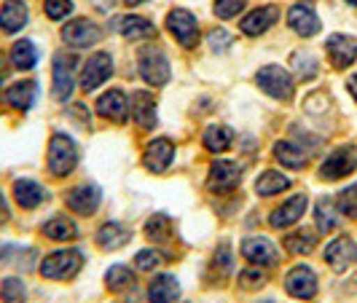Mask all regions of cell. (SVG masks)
<instances>
[{
	"label": "cell",
	"mask_w": 357,
	"mask_h": 303,
	"mask_svg": "<svg viewBox=\"0 0 357 303\" xmlns=\"http://www.w3.org/2000/svg\"><path fill=\"white\" fill-rule=\"evenodd\" d=\"M161 261H164V255L159 250H140L137 258H135V266L140 268V271H153Z\"/></svg>",
	"instance_id": "obj_45"
},
{
	"label": "cell",
	"mask_w": 357,
	"mask_h": 303,
	"mask_svg": "<svg viewBox=\"0 0 357 303\" xmlns=\"http://www.w3.org/2000/svg\"><path fill=\"white\" fill-rule=\"evenodd\" d=\"M132 116L140 129H151L156 124V100L148 91H135L132 94Z\"/></svg>",
	"instance_id": "obj_25"
},
{
	"label": "cell",
	"mask_w": 357,
	"mask_h": 303,
	"mask_svg": "<svg viewBox=\"0 0 357 303\" xmlns=\"http://www.w3.org/2000/svg\"><path fill=\"white\" fill-rule=\"evenodd\" d=\"M73 70H75V59L70 54H54V68H52V78H54V100L56 102H68L73 94Z\"/></svg>",
	"instance_id": "obj_8"
},
{
	"label": "cell",
	"mask_w": 357,
	"mask_h": 303,
	"mask_svg": "<svg viewBox=\"0 0 357 303\" xmlns=\"http://www.w3.org/2000/svg\"><path fill=\"white\" fill-rule=\"evenodd\" d=\"M210 268H213L215 274H220L223 279L231 274L234 258H231V247H229V244H220V247L213 252V263H210Z\"/></svg>",
	"instance_id": "obj_39"
},
{
	"label": "cell",
	"mask_w": 357,
	"mask_h": 303,
	"mask_svg": "<svg viewBox=\"0 0 357 303\" xmlns=\"http://www.w3.org/2000/svg\"><path fill=\"white\" fill-rule=\"evenodd\" d=\"M38 100V84L36 81H17L6 89V102L11 107H17L22 113H27L30 107L36 105Z\"/></svg>",
	"instance_id": "obj_22"
},
{
	"label": "cell",
	"mask_w": 357,
	"mask_h": 303,
	"mask_svg": "<svg viewBox=\"0 0 357 303\" xmlns=\"http://www.w3.org/2000/svg\"><path fill=\"white\" fill-rule=\"evenodd\" d=\"M113 30H119L126 40H145L153 36V24L143 17H121L113 22Z\"/></svg>",
	"instance_id": "obj_26"
},
{
	"label": "cell",
	"mask_w": 357,
	"mask_h": 303,
	"mask_svg": "<svg viewBox=\"0 0 357 303\" xmlns=\"http://www.w3.org/2000/svg\"><path fill=\"white\" fill-rule=\"evenodd\" d=\"M357 169V145H341L336 150L328 153V159L320 164V178L333 182L347 175H352Z\"/></svg>",
	"instance_id": "obj_5"
},
{
	"label": "cell",
	"mask_w": 357,
	"mask_h": 303,
	"mask_svg": "<svg viewBox=\"0 0 357 303\" xmlns=\"http://www.w3.org/2000/svg\"><path fill=\"white\" fill-rule=\"evenodd\" d=\"M81 266H84V258H81L78 250H59V252H52L49 258H43L40 274L46 279L62 282V279H73L81 271Z\"/></svg>",
	"instance_id": "obj_3"
},
{
	"label": "cell",
	"mask_w": 357,
	"mask_h": 303,
	"mask_svg": "<svg viewBox=\"0 0 357 303\" xmlns=\"http://www.w3.org/2000/svg\"><path fill=\"white\" fill-rule=\"evenodd\" d=\"M287 24H290V30H296L301 38L317 36V33H320V19H317V11H314V3L301 0V3L290 6V11H287Z\"/></svg>",
	"instance_id": "obj_11"
},
{
	"label": "cell",
	"mask_w": 357,
	"mask_h": 303,
	"mask_svg": "<svg viewBox=\"0 0 357 303\" xmlns=\"http://www.w3.org/2000/svg\"><path fill=\"white\" fill-rule=\"evenodd\" d=\"M285 290L298 301H312L317 295V274L309 266H293L285 274Z\"/></svg>",
	"instance_id": "obj_10"
},
{
	"label": "cell",
	"mask_w": 357,
	"mask_h": 303,
	"mask_svg": "<svg viewBox=\"0 0 357 303\" xmlns=\"http://www.w3.org/2000/svg\"><path fill=\"white\" fill-rule=\"evenodd\" d=\"M317 247V236L314 231H293L285 236V250L290 255H309V252Z\"/></svg>",
	"instance_id": "obj_33"
},
{
	"label": "cell",
	"mask_w": 357,
	"mask_h": 303,
	"mask_svg": "<svg viewBox=\"0 0 357 303\" xmlns=\"http://www.w3.org/2000/svg\"><path fill=\"white\" fill-rule=\"evenodd\" d=\"M239 180H242L239 166H236L234 161L220 159V161H213L207 185H210V191H215V194H231L234 188L239 185Z\"/></svg>",
	"instance_id": "obj_12"
},
{
	"label": "cell",
	"mask_w": 357,
	"mask_h": 303,
	"mask_svg": "<svg viewBox=\"0 0 357 303\" xmlns=\"http://www.w3.org/2000/svg\"><path fill=\"white\" fill-rule=\"evenodd\" d=\"M325 52H328L331 65H333L336 70H344V68H349V65L357 59V40L352 36H341V33H336V36L328 38Z\"/></svg>",
	"instance_id": "obj_14"
},
{
	"label": "cell",
	"mask_w": 357,
	"mask_h": 303,
	"mask_svg": "<svg viewBox=\"0 0 357 303\" xmlns=\"http://www.w3.org/2000/svg\"><path fill=\"white\" fill-rule=\"evenodd\" d=\"M255 84H258V89L266 91L268 97H274V100H280V102H287L290 97H293V78H290V72L285 68H280V65H266V68H261V70L255 72Z\"/></svg>",
	"instance_id": "obj_2"
},
{
	"label": "cell",
	"mask_w": 357,
	"mask_h": 303,
	"mask_svg": "<svg viewBox=\"0 0 357 303\" xmlns=\"http://www.w3.org/2000/svg\"><path fill=\"white\" fill-rule=\"evenodd\" d=\"M97 113L113 121V124H124L126 116H129V102H126V94L121 89H110L105 91L100 100H97Z\"/></svg>",
	"instance_id": "obj_18"
},
{
	"label": "cell",
	"mask_w": 357,
	"mask_h": 303,
	"mask_svg": "<svg viewBox=\"0 0 357 303\" xmlns=\"http://www.w3.org/2000/svg\"><path fill=\"white\" fill-rule=\"evenodd\" d=\"M14 199L22 210H36L46 201V188L36 180H17L14 182Z\"/></svg>",
	"instance_id": "obj_24"
},
{
	"label": "cell",
	"mask_w": 357,
	"mask_h": 303,
	"mask_svg": "<svg viewBox=\"0 0 357 303\" xmlns=\"http://www.w3.org/2000/svg\"><path fill=\"white\" fill-rule=\"evenodd\" d=\"M325 263L333 271H347L349 266L357 263V244L349 236H339L325 247Z\"/></svg>",
	"instance_id": "obj_15"
},
{
	"label": "cell",
	"mask_w": 357,
	"mask_h": 303,
	"mask_svg": "<svg viewBox=\"0 0 357 303\" xmlns=\"http://www.w3.org/2000/svg\"><path fill=\"white\" fill-rule=\"evenodd\" d=\"M266 285V277H264V271H258V268H248V271H242L239 274V287L242 290H258V287Z\"/></svg>",
	"instance_id": "obj_44"
},
{
	"label": "cell",
	"mask_w": 357,
	"mask_h": 303,
	"mask_svg": "<svg viewBox=\"0 0 357 303\" xmlns=\"http://www.w3.org/2000/svg\"><path fill=\"white\" fill-rule=\"evenodd\" d=\"M137 62H140V75H143L145 84L164 86L169 81V59H167V54L161 52L159 46H145V49H140Z\"/></svg>",
	"instance_id": "obj_4"
},
{
	"label": "cell",
	"mask_w": 357,
	"mask_h": 303,
	"mask_svg": "<svg viewBox=\"0 0 357 303\" xmlns=\"http://www.w3.org/2000/svg\"><path fill=\"white\" fill-rule=\"evenodd\" d=\"M27 24V6L24 0H6L0 6V30L3 33H19Z\"/></svg>",
	"instance_id": "obj_21"
},
{
	"label": "cell",
	"mask_w": 357,
	"mask_h": 303,
	"mask_svg": "<svg viewBox=\"0 0 357 303\" xmlns=\"http://www.w3.org/2000/svg\"><path fill=\"white\" fill-rule=\"evenodd\" d=\"M202 143H204V148H207L210 153H223V150H229V145H231V132H229L226 126H218V124L207 126Z\"/></svg>",
	"instance_id": "obj_34"
},
{
	"label": "cell",
	"mask_w": 357,
	"mask_h": 303,
	"mask_svg": "<svg viewBox=\"0 0 357 303\" xmlns=\"http://www.w3.org/2000/svg\"><path fill=\"white\" fill-rule=\"evenodd\" d=\"M0 301L3 303H24V285L17 277H6L0 282Z\"/></svg>",
	"instance_id": "obj_38"
},
{
	"label": "cell",
	"mask_w": 357,
	"mask_h": 303,
	"mask_svg": "<svg viewBox=\"0 0 357 303\" xmlns=\"http://www.w3.org/2000/svg\"><path fill=\"white\" fill-rule=\"evenodd\" d=\"M169 233H172V223H169L167 215H153V217H148V223H145V236H148L151 242H167Z\"/></svg>",
	"instance_id": "obj_36"
},
{
	"label": "cell",
	"mask_w": 357,
	"mask_h": 303,
	"mask_svg": "<svg viewBox=\"0 0 357 303\" xmlns=\"http://www.w3.org/2000/svg\"><path fill=\"white\" fill-rule=\"evenodd\" d=\"M293 70L301 81H312L317 75V59L306 52H296L293 54Z\"/></svg>",
	"instance_id": "obj_37"
},
{
	"label": "cell",
	"mask_w": 357,
	"mask_h": 303,
	"mask_svg": "<svg viewBox=\"0 0 357 303\" xmlns=\"http://www.w3.org/2000/svg\"><path fill=\"white\" fill-rule=\"evenodd\" d=\"M116 3H119V0H94V6H97V8H102V11H110Z\"/></svg>",
	"instance_id": "obj_47"
},
{
	"label": "cell",
	"mask_w": 357,
	"mask_h": 303,
	"mask_svg": "<svg viewBox=\"0 0 357 303\" xmlns=\"http://www.w3.org/2000/svg\"><path fill=\"white\" fill-rule=\"evenodd\" d=\"M100 38H102V27L94 24L91 19H75V22H68L62 27V40L70 49H89Z\"/></svg>",
	"instance_id": "obj_7"
},
{
	"label": "cell",
	"mask_w": 357,
	"mask_h": 303,
	"mask_svg": "<svg viewBox=\"0 0 357 303\" xmlns=\"http://www.w3.org/2000/svg\"><path fill=\"white\" fill-rule=\"evenodd\" d=\"M78 164V148L68 134L54 132L49 143V172L56 178H68Z\"/></svg>",
	"instance_id": "obj_1"
},
{
	"label": "cell",
	"mask_w": 357,
	"mask_h": 303,
	"mask_svg": "<svg viewBox=\"0 0 357 303\" xmlns=\"http://www.w3.org/2000/svg\"><path fill=\"white\" fill-rule=\"evenodd\" d=\"M43 11L54 22H62L73 14V0H43Z\"/></svg>",
	"instance_id": "obj_41"
},
{
	"label": "cell",
	"mask_w": 357,
	"mask_h": 303,
	"mask_svg": "<svg viewBox=\"0 0 357 303\" xmlns=\"http://www.w3.org/2000/svg\"><path fill=\"white\" fill-rule=\"evenodd\" d=\"M8 220V207H6V199H3V194H0V226Z\"/></svg>",
	"instance_id": "obj_48"
},
{
	"label": "cell",
	"mask_w": 357,
	"mask_h": 303,
	"mask_svg": "<svg viewBox=\"0 0 357 303\" xmlns=\"http://www.w3.org/2000/svg\"><path fill=\"white\" fill-rule=\"evenodd\" d=\"M167 30L172 33V38L178 40L180 46L185 49H194L199 43V22L191 11L185 8H172L167 14Z\"/></svg>",
	"instance_id": "obj_6"
},
{
	"label": "cell",
	"mask_w": 357,
	"mask_h": 303,
	"mask_svg": "<svg viewBox=\"0 0 357 303\" xmlns=\"http://www.w3.org/2000/svg\"><path fill=\"white\" fill-rule=\"evenodd\" d=\"M242 255L255 263V266H277L280 252L274 247V242L266 236H248L242 239Z\"/></svg>",
	"instance_id": "obj_13"
},
{
	"label": "cell",
	"mask_w": 357,
	"mask_h": 303,
	"mask_svg": "<svg viewBox=\"0 0 357 303\" xmlns=\"http://www.w3.org/2000/svg\"><path fill=\"white\" fill-rule=\"evenodd\" d=\"M65 201H68L70 212L89 217V215L97 212V207H100V201H102V194H100L97 185H75V188L68 191Z\"/></svg>",
	"instance_id": "obj_17"
},
{
	"label": "cell",
	"mask_w": 357,
	"mask_h": 303,
	"mask_svg": "<svg viewBox=\"0 0 357 303\" xmlns=\"http://www.w3.org/2000/svg\"><path fill=\"white\" fill-rule=\"evenodd\" d=\"M336 210L347 217H357V182L344 188L339 196H336Z\"/></svg>",
	"instance_id": "obj_40"
},
{
	"label": "cell",
	"mask_w": 357,
	"mask_h": 303,
	"mask_svg": "<svg viewBox=\"0 0 357 303\" xmlns=\"http://www.w3.org/2000/svg\"><path fill=\"white\" fill-rule=\"evenodd\" d=\"M314 217H317V228H320V233L336 231V226H339L336 201H333V199H320L317 207H314Z\"/></svg>",
	"instance_id": "obj_32"
},
{
	"label": "cell",
	"mask_w": 357,
	"mask_h": 303,
	"mask_svg": "<svg viewBox=\"0 0 357 303\" xmlns=\"http://www.w3.org/2000/svg\"><path fill=\"white\" fill-rule=\"evenodd\" d=\"M277 19H280V8L277 6H261V8H252L250 14L239 22V27H242L245 36L258 38L264 36Z\"/></svg>",
	"instance_id": "obj_19"
},
{
	"label": "cell",
	"mask_w": 357,
	"mask_h": 303,
	"mask_svg": "<svg viewBox=\"0 0 357 303\" xmlns=\"http://www.w3.org/2000/svg\"><path fill=\"white\" fill-rule=\"evenodd\" d=\"M172 161H175V145L169 143L167 137H156V140L148 143L143 164L153 172V175H164V172L169 169Z\"/></svg>",
	"instance_id": "obj_16"
},
{
	"label": "cell",
	"mask_w": 357,
	"mask_h": 303,
	"mask_svg": "<svg viewBox=\"0 0 357 303\" xmlns=\"http://www.w3.org/2000/svg\"><path fill=\"white\" fill-rule=\"evenodd\" d=\"M105 285L113 293H124V290H129V287L135 285V274L126 266H121V263L119 266H110L105 271Z\"/></svg>",
	"instance_id": "obj_35"
},
{
	"label": "cell",
	"mask_w": 357,
	"mask_h": 303,
	"mask_svg": "<svg viewBox=\"0 0 357 303\" xmlns=\"http://www.w3.org/2000/svg\"><path fill=\"white\" fill-rule=\"evenodd\" d=\"M213 6L220 19H234L245 8V0H213Z\"/></svg>",
	"instance_id": "obj_43"
},
{
	"label": "cell",
	"mask_w": 357,
	"mask_h": 303,
	"mask_svg": "<svg viewBox=\"0 0 357 303\" xmlns=\"http://www.w3.org/2000/svg\"><path fill=\"white\" fill-rule=\"evenodd\" d=\"M210 49H213L215 54H223V52H229L231 49V43H234V38L229 30H223V27H215V30H210Z\"/></svg>",
	"instance_id": "obj_42"
},
{
	"label": "cell",
	"mask_w": 357,
	"mask_h": 303,
	"mask_svg": "<svg viewBox=\"0 0 357 303\" xmlns=\"http://www.w3.org/2000/svg\"><path fill=\"white\" fill-rule=\"evenodd\" d=\"M306 194H296L293 199H287L282 207H277L271 217H268V223L274 226V228H287V226H293V223H298L301 220V215L306 212Z\"/></svg>",
	"instance_id": "obj_20"
},
{
	"label": "cell",
	"mask_w": 357,
	"mask_h": 303,
	"mask_svg": "<svg viewBox=\"0 0 357 303\" xmlns=\"http://www.w3.org/2000/svg\"><path fill=\"white\" fill-rule=\"evenodd\" d=\"M0 78H6V59L0 56Z\"/></svg>",
	"instance_id": "obj_50"
},
{
	"label": "cell",
	"mask_w": 357,
	"mask_h": 303,
	"mask_svg": "<svg viewBox=\"0 0 357 303\" xmlns=\"http://www.w3.org/2000/svg\"><path fill=\"white\" fill-rule=\"evenodd\" d=\"M126 6H140V3H148V0H124Z\"/></svg>",
	"instance_id": "obj_51"
},
{
	"label": "cell",
	"mask_w": 357,
	"mask_h": 303,
	"mask_svg": "<svg viewBox=\"0 0 357 303\" xmlns=\"http://www.w3.org/2000/svg\"><path fill=\"white\" fill-rule=\"evenodd\" d=\"M274 156H277L280 164H285L287 169H301V166H306V150L301 145L287 143V140H280V143L274 145Z\"/></svg>",
	"instance_id": "obj_28"
},
{
	"label": "cell",
	"mask_w": 357,
	"mask_h": 303,
	"mask_svg": "<svg viewBox=\"0 0 357 303\" xmlns=\"http://www.w3.org/2000/svg\"><path fill=\"white\" fill-rule=\"evenodd\" d=\"M129 239H132V233H129L126 226H121V223H105L97 231V247L100 250H119V247H124Z\"/></svg>",
	"instance_id": "obj_27"
},
{
	"label": "cell",
	"mask_w": 357,
	"mask_h": 303,
	"mask_svg": "<svg viewBox=\"0 0 357 303\" xmlns=\"http://www.w3.org/2000/svg\"><path fill=\"white\" fill-rule=\"evenodd\" d=\"M347 89H349V94H352V97L357 100V75H352V78L347 81Z\"/></svg>",
	"instance_id": "obj_49"
},
{
	"label": "cell",
	"mask_w": 357,
	"mask_h": 303,
	"mask_svg": "<svg viewBox=\"0 0 357 303\" xmlns=\"http://www.w3.org/2000/svg\"><path fill=\"white\" fill-rule=\"evenodd\" d=\"M70 116H75V118H78V121H81L84 126H86V129L91 126L89 113H86V105H73V107H70Z\"/></svg>",
	"instance_id": "obj_46"
},
{
	"label": "cell",
	"mask_w": 357,
	"mask_h": 303,
	"mask_svg": "<svg viewBox=\"0 0 357 303\" xmlns=\"http://www.w3.org/2000/svg\"><path fill=\"white\" fill-rule=\"evenodd\" d=\"M287 188H290V178H285V175L277 172V169H266L261 178L255 180L258 196H274V194H282Z\"/></svg>",
	"instance_id": "obj_29"
},
{
	"label": "cell",
	"mask_w": 357,
	"mask_h": 303,
	"mask_svg": "<svg viewBox=\"0 0 357 303\" xmlns=\"http://www.w3.org/2000/svg\"><path fill=\"white\" fill-rule=\"evenodd\" d=\"M180 298V285L172 274H159L148 285V301L151 303H172Z\"/></svg>",
	"instance_id": "obj_23"
},
{
	"label": "cell",
	"mask_w": 357,
	"mask_h": 303,
	"mask_svg": "<svg viewBox=\"0 0 357 303\" xmlns=\"http://www.w3.org/2000/svg\"><path fill=\"white\" fill-rule=\"evenodd\" d=\"M43 236H49L54 242H73L75 236H78V228H75V223H73L70 217H52L46 226H43Z\"/></svg>",
	"instance_id": "obj_30"
},
{
	"label": "cell",
	"mask_w": 357,
	"mask_h": 303,
	"mask_svg": "<svg viewBox=\"0 0 357 303\" xmlns=\"http://www.w3.org/2000/svg\"><path fill=\"white\" fill-rule=\"evenodd\" d=\"M110 75H113V59H110V54L97 52L94 56H89V59L84 62V70H81V89L94 91L97 86H102Z\"/></svg>",
	"instance_id": "obj_9"
},
{
	"label": "cell",
	"mask_w": 357,
	"mask_h": 303,
	"mask_svg": "<svg viewBox=\"0 0 357 303\" xmlns=\"http://www.w3.org/2000/svg\"><path fill=\"white\" fill-rule=\"evenodd\" d=\"M38 62V49L33 40H17L11 49V65L17 70H33Z\"/></svg>",
	"instance_id": "obj_31"
},
{
	"label": "cell",
	"mask_w": 357,
	"mask_h": 303,
	"mask_svg": "<svg viewBox=\"0 0 357 303\" xmlns=\"http://www.w3.org/2000/svg\"><path fill=\"white\" fill-rule=\"evenodd\" d=\"M347 3H349V6H355V8H357V0H347Z\"/></svg>",
	"instance_id": "obj_52"
}]
</instances>
